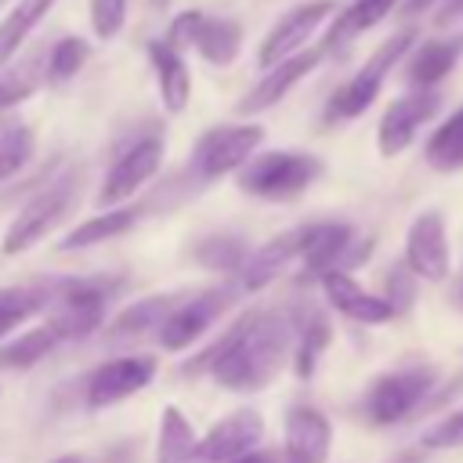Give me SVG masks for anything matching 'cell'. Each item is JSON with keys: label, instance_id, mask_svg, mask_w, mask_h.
Returning a JSON list of instances; mask_svg holds the SVG:
<instances>
[{"label": "cell", "instance_id": "cell-1", "mask_svg": "<svg viewBox=\"0 0 463 463\" xmlns=\"http://www.w3.org/2000/svg\"><path fill=\"white\" fill-rule=\"evenodd\" d=\"M293 318L282 311L239 315L203 354L184 362V376L210 373L224 391L257 394L293 358Z\"/></svg>", "mask_w": 463, "mask_h": 463}, {"label": "cell", "instance_id": "cell-2", "mask_svg": "<svg viewBox=\"0 0 463 463\" xmlns=\"http://www.w3.org/2000/svg\"><path fill=\"white\" fill-rule=\"evenodd\" d=\"M322 174V159L311 152H260L246 166H239V188L264 203H286L297 199L304 188H311Z\"/></svg>", "mask_w": 463, "mask_h": 463}, {"label": "cell", "instance_id": "cell-3", "mask_svg": "<svg viewBox=\"0 0 463 463\" xmlns=\"http://www.w3.org/2000/svg\"><path fill=\"white\" fill-rule=\"evenodd\" d=\"M434 383H438V369L427 362L391 369V373L376 376L369 383V391L362 394V416L373 427H394V423L409 420L430 398Z\"/></svg>", "mask_w": 463, "mask_h": 463}, {"label": "cell", "instance_id": "cell-4", "mask_svg": "<svg viewBox=\"0 0 463 463\" xmlns=\"http://www.w3.org/2000/svg\"><path fill=\"white\" fill-rule=\"evenodd\" d=\"M112 279H58L51 282L47 322L65 340H83L105 322Z\"/></svg>", "mask_w": 463, "mask_h": 463}, {"label": "cell", "instance_id": "cell-5", "mask_svg": "<svg viewBox=\"0 0 463 463\" xmlns=\"http://www.w3.org/2000/svg\"><path fill=\"white\" fill-rule=\"evenodd\" d=\"M260 141H264V127L260 123H221V127H210L192 145L188 174L195 181H217V177H224L232 170L246 166L257 156Z\"/></svg>", "mask_w": 463, "mask_h": 463}, {"label": "cell", "instance_id": "cell-6", "mask_svg": "<svg viewBox=\"0 0 463 463\" xmlns=\"http://www.w3.org/2000/svg\"><path fill=\"white\" fill-rule=\"evenodd\" d=\"M412 40H416L412 29H402V33H394L391 40H383V43L365 58V65H362V69H358V72H354V76L329 98L326 119H354V116H362V112L376 101V94H380L387 72L409 54Z\"/></svg>", "mask_w": 463, "mask_h": 463}, {"label": "cell", "instance_id": "cell-7", "mask_svg": "<svg viewBox=\"0 0 463 463\" xmlns=\"http://www.w3.org/2000/svg\"><path fill=\"white\" fill-rule=\"evenodd\" d=\"M76 188H80L76 170H69V174L54 177L51 184H43V188L14 213V221L7 224V232H4V253H25L29 246H36V242L72 210Z\"/></svg>", "mask_w": 463, "mask_h": 463}, {"label": "cell", "instance_id": "cell-8", "mask_svg": "<svg viewBox=\"0 0 463 463\" xmlns=\"http://www.w3.org/2000/svg\"><path fill=\"white\" fill-rule=\"evenodd\" d=\"M166 40L174 47L192 43L210 65H232L242 47V25L235 18H217L203 11H181L166 25Z\"/></svg>", "mask_w": 463, "mask_h": 463}, {"label": "cell", "instance_id": "cell-9", "mask_svg": "<svg viewBox=\"0 0 463 463\" xmlns=\"http://www.w3.org/2000/svg\"><path fill=\"white\" fill-rule=\"evenodd\" d=\"M163 166V137L152 130V134H141L134 137L116 159L112 166L105 170V181L98 188V203L101 206H119L127 203L137 188H145Z\"/></svg>", "mask_w": 463, "mask_h": 463}, {"label": "cell", "instance_id": "cell-10", "mask_svg": "<svg viewBox=\"0 0 463 463\" xmlns=\"http://www.w3.org/2000/svg\"><path fill=\"white\" fill-rule=\"evenodd\" d=\"M242 289H239V282L235 286H210V289H203V293H195V297H184V300H177V307L166 315V322L159 326V344L166 347V351H184L188 344H195L210 326H213V318H221L232 304H235V297H239Z\"/></svg>", "mask_w": 463, "mask_h": 463}, {"label": "cell", "instance_id": "cell-11", "mask_svg": "<svg viewBox=\"0 0 463 463\" xmlns=\"http://www.w3.org/2000/svg\"><path fill=\"white\" fill-rule=\"evenodd\" d=\"M300 264H304V279H322L333 268H354L362 264L365 246H354V228L344 221H318V224H304L300 228Z\"/></svg>", "mask_w": 463, "mask_h": 463}, {"label": "cell", "instance_id": "cell-12", "mask_svg": "<svg viewBox=\"0 0 463 463\" xmlns=\"http://www.w3.org/2000/svg\"><path fill=\"white\" fill-rule=\"evenodd\" d=\"M438 105H441V98H438L434 87H412L409 94L394 98V101L383 109L380 127H376V148H380V156H398V152H405V148L412 145L416 130L438 112Z\"/></svg>", "mask_w": 463, "mask_h": 463}, {"label": "cell", "instance_id": "cell-13", "mask_svg": "<svg viewBox=\"0 0 463 463\" xmlns=\"http://www.w3.org/2000/svg\"><path fill=\"white\" fill-rule=\"evenodd\" d=\"M329 14H336V4H333V0H307V4H297L293 11H286V14L268 29V36H264L260 47H257L260 69H271L275 61L297 54V51L311 40V33H315Z\"/></svg>", "mask_w": 463, "mask_h": 463}, {"label": "cell", "instance_id": "cell-14", "mask_svg": "<svg viewBox=\"0 0 463 463\" xmlns=\"http://www.w3.org/2000/svg\"><path fill=\"white\" fill-rule=\"evenodd\" d=\"M416 279L423 282H441L449 275V235H445V221L438 210H423L412 217L409 232H405V257H402Z\"/></svg>", "mask_w": 463, "mask_h": 463}, {"label": "cell", "instance_id": "cell-15", "mask_svg": "<svg viewBox=\"0 0 463 463\" xmlns=\"http://www.w3.org/2000/svg\"><path fill=\"white\" fill-rule=\"evenodd\" d=\"M156 376V358L152 354H123L105 365H98L87 380V405L90 409H109L141 387H148Z\"/></svg>", "mask_w": 463, "mask_h": 463}, {"label": "cell", "instance_id": "cell-16", "mask_svg": "<svg viewBox=\"0 0 463 463\" xmlns=\"http://www.w3.org/2000/svg\"><path fill=\"white\" fill-rule=\"evenodd\" d=\"M326 58V51L322 47H311V51H297V54H289V58H282V61H275L246 94H242V101H239V116H257V112H264V109H271V105H279L318 61Z\"/></svg>", "mask_w": 463, "mask_h": 463}, {"label": "cell", "instance_id": "cell-17", "mask_svg": "<svg viewBox=\"0 0 463 463\" xmlns=\"http://www.w3.org/2000/svg\"><path fill=\"white\" fill-rule=\"evenodd\" d=\"M318 282H322V293L333 304V311H340L344 318H351L358 326H387L391 318H398V311H394V304L387 297L362 289L344 268L326 271Z\"/></svg>", "mask_w": 463, "mask_h": 463}, {"label": "cell", "instance_id": "cell-18", "mask_svg": "<svg viewBox=\"0 0 463 463\" xmlns=\"http://www.w3.org/2000/svg\"><path fill=\"white\" fill-rule=\"evenodd\" d=\"M333 449V423L315 405H289L282 463H326Z\"/></svg>", "mask_w": 463, "mask_h": 463}, {"label": "cell", "instance_id": "cell-19", "mask_svg": "<svg viewBox=\"0 0 463 463\" xmlns=\"http://www.w3.org/2000/svg\"><path fill=\"white\" fill-rule=\"evenodd\" d=\"M264 434V416L257 409H235L228 416H221L195 449V459H235L250 449L260 445Z\"/></svg>", "mask_w": 463, "mask_h": 463}, {"label": "cell", "instance_id": "cell-20", "mask_svg": "<svg viewBox=\"0 0 463 463\" xmlns=\"http://www.w3.org/2000/svg\"><path fill=\"white\" fill-rule=\"evenodd\" d=\"M300 242H304L300 239V228H293V232H282V235L268 239L260 250H253L246 257V264L239 268V275H235L239 289L242 293H257V289L271 286L293 260H300Z\"/></svg>", "mask_w": 463, "mask_h": 463}, {"label": "cell", "instance_id": "cell-21", "mask_svg": "<svg viewBox=\"0 0 463 463\" xmlns=\"http://www.w3.org/2000/svg\"><path fill=\"white\" fill-rule=\"evenodd\" d=\"M289 318H293V369H297V376L300 380H307L311 373H315V365H318V358H322V351L329 347V340H333V329H329V318L315 307V304H297L293 311H289Z\"/></svg>", "mask_w": 463, "mask_h": 463}, {"label": "cell", "instance_id": "cell-22", "mask_svg": "<svg viewBox=\"0 0 463 463\" xmlns=\"http://www.w3.org/2000/svg\"><path fill=\"white\" fill-rule=\"evenodd\" d=\"M148 58L156 69V83H159V98L166 112H184L188 98H192V76L188 65L181 58V47H174L170 40H148Z\"/></svg>", "mask_w": 463, "mask_h": 463}, {"label": "cell", "instance_id": "cell-23", "mask_svg": "<svg viewBox=\"0 0 463 463\" xmlns=\"http://www.w3.org/2000/svg\"><path fill=\"white\" fill-rule=\"evenodd\" d=\"M394 7H398V0H351L340 14H333V25L326 29L322 51H326V54L344 51L354 36H362L365 29H373L376 22H383Z\"/></svg>", "mask_w": 463, "mask_h": 463}, {"label": "cell", "instance_id": "cell-24", "mask_svg": "<svg viewBox=\"0 0 463 463\" xmlns=\"http://www.w3.org/2000/svg\"><path fill=\"white\" fill-rule=\"evenodd\" d=\"M47 54L51 47H33L29 54L7 61V69L0 72V109L25 101L40 90V83H47Z\"/></svg>", "mask_w": 463, "mask_h": 463}, {"label": "cell", "instance_id": "cell-25", "mask_svg": "<svg viewBox=\"0 0 463 463\" xmlns=\"http://www.w3.org/2000/svg\"><path fill=\"white\" fill-rule=\"evenodd\" d=\"M459 51H463V40H427V43H420L405 61L409 87H438L452 72Z\"/></svg>", "mask_w": 463, "mask_h": 463}, {"label": "cell", "instance_id": "cell-26", "mask_svg": "<svg viewBox=\"0 0 463 463\" xmlns=\"http://www.w3.org/2000/svg\"><path fill=\"white\" fill-rule=\"evenodd\" d=\"M199 449V438L188 423V416L177 405H166L159 416V438H156V463H192Z\"/></svg>", "mask_w": 463, "mask_h": 463}, {"label": "cell", "instance_id": "cell-27", "mask_svg": "<svg viewBox=\"0 0 463 463\" xmlns=\"http://www.w3.org/2000/svg\"><path fill=\"white\" fill-rule=\"evenodd\" d=\"M177 307L174 297L159 293V297H145L130 307H123L116 318H112V329L109 336L112 340H127V336H145V333H159V326L166 322V315Z\"/></svg>", "mask_w": 463, "mask_h": 463}, {"label": "cell", "instance_id": "cell-28", "mask_svg": "<svg viewBox=\"0 0 463 463\" xmlns=\"http://www.w3.org/2000/svg\"><path fill=\"white\" fill-rule=\"evenodd\" d=\"M137 217H141L137 206H112V210H105V213L83 221L80 228H72V232L61 239V250H83V246H98V242H105V239H116V235L130 232V228L137 224Z\"/></svg>", "mask_w": 463, "mask_h": 463}, {"label": "cell", "instance_id": "cell-29", "mask_svg": "<svg viewBox=\"0 0 463 463\" xmlns=\"http://www.w3.org/2000/svg\"><path fill=\"white\" fill-rule=\"evenodd\" d=\"M51 7H54V0H18L7 11V18L0 22V65H7L18 54V47L29 40V33L43 22V14Z\"/></svg>", "mask_w": 463, "mask_h": 463}, {"label": "cell", "instance_id": "cell-30", "mask_svg": "<svg viewBox=\"0 0 463 463\" xmlns=\"http://www.w3.org/2000/svg\"><path fill=\"white\" fill-rule=\"evenodd\" d=\"M47 304H51V282L0 289V336H7L11 329H18L25 318L47 311Z\"/></svg>", "mask_w": 463, "mask_h": 463}, {"label": "cell", "instance_id": "cell-31", "mask_svg": "<svg viewBox=\"0 0 463 463\" xmlns=\"http://www.w3.org/2000/svg\"><path fill=\"white\" fill-rule=\"evenodd\" d=\"M423 159L441 170V174H452V170H463V109H456L423 145Z\"/></svg>", "mask_w": 463, "mask_h": 463}, {"label": "cell", "instance_id": "cell-32", "mask_svg": "<svg viewBox=\"0 0 463 463\" xmlns=\"http://www.w3.org/2000/svg\"><path fill=\"white\" fill-rule=\"evenodd\" d=\"M192 257H195V264H206V268H213V271H232V275H239V268L246 264L250 250H246V242H242L239 235L217 232V235H206L203 242H195V246H192Z\"/></svg>", "mask_w": 463, "mask_h": 463}, {"label": "cell", "instance_id": "cell-33", "mask_svg": "<svg viewBox=\"0 0 463 463\" xmlns=\"http://www.w3.org/2000/svg\"><path fill=\"white\" fill-rule=\"evenodd\" d=\"M58 344H61L58 329H54L51 322H43V326L29 329L25 336L11 340V344L0 351V365H11V369H25V365H36V362H40V358H47V354H51Z\"/></svg>", "mask_w": 463, "mask_h": 463}, {"label": "cell", "instance_id": "cell-34", "mask_svg": "<svg viewBox=\"0 0 463 463\" xmlns=\"http://www.w3.org/2000/svg\"><path fill=\"white\" fill-rule=\"evenodd\" d=\"M87 54H90V47H87V40H80V36H61V40H54V43H51V54H47V83H69V80L83 69Z\"/></svg>", "mask_w": 463, "mask_h": 463}, {"label": "cell", "instance_id": "cell-35", "mask_svg": "<svg viewBox=\"0 0 463 463\" xmlns=\"http://www.w3.org/2000/svg\"><path fill=\"white\" fill-rule=\"evenodd\" d=\"M123 22H127V0H90V25L98 40L119 36Z\"/></svg>", "mask_w": 463, "mask_h": 463}, {"label": "cell", "instance_id": "cell-36", "mask_svg": "<svg viewBox=\"0 0 463 463\" xmlns=\"http://www.w3.org/2000/svg\"><path fill=\"white\" fill-rule=\"evenodd\" d=\"M423 449H463V405L456 412H449L445 420H438L423 438Z\"/></svg>", "mask_w": 463, "mask_h": 463}, {"label": "cell", "instance_id": "cell-37", "mask_svg": "<svg viewBox=\"0 0 463 463\" xmlns=\"http://www.w3.org/2000/svg\"><path fill=\"white\" fill-rule=\"evenodd\" d=\"M412 297H416V271L402 260L398 268L387 271V300L394 304V311H409L412 307Z\"/></svg>", "mask_w": 463, "mask_h": 463}, {"label": "cell", "instance_id": "cell-38", "mask_svg": "<svg viewBox=\"0 0 463 463\" xmlns=\"http://www.w3.org/2000/svg\"><path fill=\"white\" fill-rule=\"evenodd\" d=\"M463 14V0H445L441 4V14H438V25H449L452 18H459Z\"/></svg>", "mask_w": 463, "mask_h": 463}, {"label": "cell", "instance_id": "cell-39", "mask_svg": "<svg viewBox=\"0 0 463 463\" xmlns=\"http://www.w3.org/2000/svg\"><path fill=\"white\" fill-rule=\"evenodd\" d=\"M434 4H445V0H405V4H402V14H423V11H430Z\"/></svg>", "mask_w": 463, "mask_h": 463}, {"label": "cell", "instance_id": "cell-40", "mask_svg": "<svg viewBox=\"0 0 463 463\" xmlns=\"http://www.w3.org/2000/svg\"><path fill=\"white\" fill-rule=\"evenodd\" d=\"M51 463H83L76 452H69V456H58V459H51Z\"/></svg>", "mask_w": 463, "mask_h": 463}, {"label": "cell", "instance_id": "cell-41", "mask_svg": "<svg viewBox=\"0 0 463 463\" xmlns=\"http://www.w3.org/2000/svg\"><path fill=\"white\" fill-rule=\"evenodd\" d=\"M459 307H463V282H459Z\"/></svg>", "mask_w": 463, "mask_h": 463}, {"label": "cell", "instance_id": "cell-42", "mask_svg": "<svg viewBox=\"0 0 463 463\" xmlns=\"http://www.w3.org/2000/svg\"><path fill=\"white\" fill-rule=\"evenodd\" d=\"M152 4H166V0H152Z\"/></svg>", "mask_w": 463, "mask_h": 463}]
</instances>
